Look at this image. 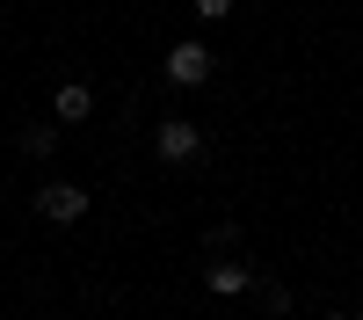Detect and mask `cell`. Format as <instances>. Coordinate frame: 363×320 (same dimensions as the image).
Instances as JSON below:
<instances>
[{
    "mask_svg": "<svg viewBox=\"0 0 363 320\" xmlns=\"http://www.w3.org/2000/svg\"><path fill=\"white\" fill-rule=\"evenodd\" d=\"M37 219H44V226H80V219H87V189L66 182V175L44 182V189H37Z\"/></svg>",
    "mask_w": 363,
    "mask_h": 320,
    "instance_id": "obj_1",
    "label": "cell"
},
{
    "mask_svg": "<svg viewBox=\"0 0 363 320\" xmlns=\"http://www.w3.org/2000/svg\"><path fill=\"white\" fill-rule=\"evenodd\" d=\"M211 73H218L211 44H196V37H189V44H174V51H167V80H174V87H203Z\"/></svg>",
    "mask_w": 363,
    "mask_h": 320,
    "instance_id": "obj_2",
    "label": "cell"
},
{
    "mask_svg": "<svg viewBox=\"0 0 363 320\" xmlns=\"http://www.w3.org/2000/svg\"><path fill=\"white\" fill-rule=\"evenodd\" d=\"M153 145H160V160H167V167H182V160H196V153H203V124H189V116H167V124L153 131Z\"/></svg>",
    "mask_w": 363,
    "mask_h": 320,
    "instance_id": "obj_3",
    "label": "cell"
},
{
    "mask_svg": "<svg viewBox=\"0 0 363 320\" xmlns=\"http://www.w3.org/2000/svg\"><path fill=\"white\" fill-rule=\"evenodd\" d=\"M203 291H211V299H240V291H255V270H247L240 255H218V262L203 270Z\"/></svg>",
    "mask_w": 363,
    "mask_h": 320,
    "instance_id": "obj_4",
    "label": "cell"
},
{
    "mask_svg": "<svg viewBox=\"0 0 363 320\" xmlns=\"http://www.w3.org/2000/svg\"><path fill=\"white\" fill-rule=\"evenodd\" d=\"M51 109H58V124H87V116H95V87L87 80H58Z\"/></svg>",
    "mask_w": 363,
    "mask_h": 320,
    "instance_id": "obj_5",
    "label": "cell"
},
{
    "mask_svg": "<svg viewBox=\"0 0 363 320\" xmlns=\"http://www.w3.org/2000/svg\"><path fill=\"white\" fill-rule=\"evenodd\" d=\"M255 299H262V313H277V320L291 313V291H284L277 277H255Z\"/></svg>",
    "mask_w": 363,
    "mask_h": 320,
    "instance_id": "obj_6",
    "label": "cell"
},
{
    "mask_svg": "<svg viewBox=\"0 0 363 320\" xmlns=\"http://www.w3.org/2000/svg\"><path fill=\"white\" fill-rule=\"evenodd\" d=\"M15 145H22V153H29V160H44V153H51V145H58V131H51V124H29V131H22Z\"/></svg>",
    "mask_w": 363,
    "mask_h": 320,
    "instance_id": "obj_7",
    "label": "cell"
},
{
    "mask_svg": "<svg viewBox=\"0 0 363 320\" xmlns=\"http://www.w3.org/2000/svg\"><path fill=\"white\" fill-rule=\"evenodd\" d=\"M233 241H240V226H211V233H203V248H211V255H225Z\"/></svg>",
    "mask_w": 363,
    "mask_h": 320,
    "instance_id": "obj_8",
    "label": "cell"
},
{
    "mask_svg": "<svg viewBox=\"0 0 363 320\" xmlns=\"http://www.w3.org/2000/svg\"><path fill=\"white\" fill-rule=\"evenodd\" d=\"M196 15H203V22H225V15H233V0H196Z\"/></svg>",
    "mask_w": 363,
    "mask_h": 320,
    "instance_id": "obj_9",
    "label": "cell"
},
{
    "mask_svg": "<svg viewBox=\"0 0 363 320\" xmlns=\"http://www.w3.org/2000/svg\"><path fill=\"white\" fill-rule=\"evenodd\" d=\"M320 320H356V313H320Z\"/></svg>",
    "mask_w": 363,
    "mask_h": 320,
    "instance_id": "obj_10",
    "label": "cell"
}]
</instances>
